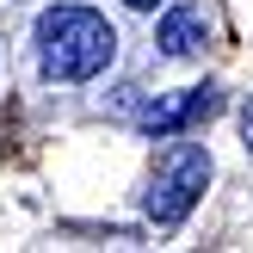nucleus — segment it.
Masks as SVG:
<instances>
[{
	"label": "nucleus",
	"mask_w": 253,
	"mask_h": 253,
	"mask_svg": "<svg viewBox=\"0 0 253 253\" xmlns=\"http://www.w3.org/2000/svg\"><path fill=\"white\" fill-rule=\"evenodd\" d=\"M118 56V31L93 6H49L37 19V62L49 81H93Z\"/></svg>",
	"instance_id": "obj_1"
},
{
	"label": "nucleus",
	"mask_w": 253,
	"mask_h": 253,
	"mask_svg": "<svg viewBox=\"0 0 253 253\" xmlns=\"http://www.w3.org/2000/svg\"><path fill=\"white\" fill-rule=\"evenodd\" d=\"M210 185V155L198 142H173L155 155V173H148V192H142V210L155 222H179L192 216V204L204 198Z\"/></svg>",
	"instance_id": "obj_2"
},
{
	"label": "nucleus",
	"mask_w": 253,
	"mask_h": 253,
	"mask_svg": "<svg viewBox=\"0 0 253 253\" xmlns=\"http://www.w3.org/2000/svg\"><path fill=\"white\" fill-rule=\"evenodd\" d=\"M216 105H222L216 86H179V93H161L155 105L142 111V130L148 136H185L192 124L216 118Z\"/></svg>",
	"instance_id": "obj_3"
},
{
	"label": "nucleus",
	"mask_w": 253,
	"mask_h": 253,
	"mask_svg": "<svg viewBox=\"0 0 253 253\" xmlns=\"http://www.w3.org/2000/svg\"><path fill=\"white\" fill-rule=\"evenodd\" d=\"M204 37H210V12L204 6H173L167 19H161L155 43H161V56H198Z\"/></svg>",
	"instance_id": "obj_4"
},
{
	"label": "nucleus",
	"mask_w": 253,
	"mask_h": 253,
	"mask_svg": "<svg viewBox=\"0 0 253 253\" xmlns=\"http://www.w3.org/2000/svg\"><path fill=\"white\" fill-rule=\"evenodd\" d=\"M241 142H247V155H253V105L241 111Z\"/></svg>",
	"instance_id": "obj_5"
},
{
	"label": "nucleus",
	"mask_w": 253,
	"mask_h": 253,
	"mask_svg": "<svg viewBox=\"0 0 253 253\" xmlns=\"http://www.w3.org/2000/svg\"><path fill=\"white\" fill-rule=\"evenodd\" d=\"M124 6H136V12H148V6H161V0H124Z\"/></svg>",
	"instance_id": "obj_6"
}]
</instances>
